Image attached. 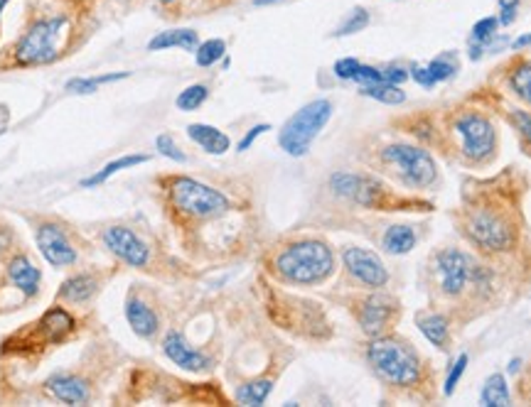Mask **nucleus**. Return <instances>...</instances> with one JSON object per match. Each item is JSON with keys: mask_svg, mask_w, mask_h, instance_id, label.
I'll return each mask as SVG.
<instances>
[{"mask_svg": "<svg viewBox=\"0 0 531 407\" xmlns=\"http://www.w3.org/2000/svg\"><path fill=\"white\" fill-rule=\"evenodd\" d=\"M101 86L96 84L94 77H77V79H69L67 81V91H72V94H79V96H86V94H96Z\"/></svg>", "mask_w": 531, "mask_h": 407, "instance_id": "nucleus-37", "label": "nucleus"}, {"mask_svg": "<svg viewBox=\"0 0 531 407\" xmlns=\"http://www.w3.org/2000/svg\"><path fill=\"white\" fill-rule=\"evenodd\" d=\"M5 275L8 282L17 292H23L27 299H33L40 295V285H43V272L40 268L30 260L27 253H13L5 260Z\"/></svg>", "mask_w": 531, "mask_h": 407, "instance_id": "nucleus-18", "label": "nucleus"}, {"mask_svg": "<svg viewBox=\"0 0 531 407\" xmlns=\"http://www.w3.org/2000/svg\"><path fill=\"white\" fill-rule=\"evenodd\" d=\"M369 20H372V17H369V10L357 5V8H352L350 13H347V17H344L343 23H340V27H337L333 34L334 37H350V34H357L369 25Z\"/></svg>", "mask_w": 531, "mask_h": 407, "instance_id": "nucleus-31", "label": "nucleus"}, {"mask_svg": "<svg viewBox=\"0 0 531 407\" xmlns=\"http://www.w3.org/2000/svg\"><path fill=\"white\" fill-rule=\"evenodd\" d=\"M480 402L488 407H507L512 405V395H509V388H507V381L502 374H492L485 381V388H482Z\"/></svg>", "mask_w": 531, "mask_h": 407, "instance_id": "nucleus-25", "label": "nucleus"}, {"mask_svg": "<svg viewBox=\"0 0 531 407\" xmlns=\"http://www.w3.org/2000/svg\"><path fill=\"white\" fill-rule=\"evenodd\" d=\"M271 391H274V381L271 378H258V381L239 385L237 400H239L241 405H264Z\"/></svg>", "mask_w": 531, "mask_h": 407, "instance_id": "nucleus-27", "label": "nucleus"}, {"mask_svg": "<svg viewBox=\"0 0 531 407\" xmlns=\"http://www.w3.org/2000/svg\"><path fill=\"white\" fill-rule=\"evenodd\" d=\"M224 54H227V43L215 37V40L199 43V47L195 50V62H198V67L209 69L215 67L219 60H224Z\"/></svg>", "mask_w": 531, "mask_h": 407, "instance_id": "nucleus-30", "label": "nucleus"}, {"mask_svg": "<svg viewBox=\"0 0 531 407\" xmlns=\"http://www.w3.org/2000/svg\"><path fill=\"white\" fill-rule=\"evenodd\" d=\"M509 84L515 89V94L531 106V60L519 62V64L512 69Z\"/></svg>", "mask_w": 531, "mask_h": 407, "instance_id": "nucleus-32", "label": "nucleus"}, {"mask_svg": "<svg viewBox=\"0 0 531 407\" xmlns=\"http://www.w3.org/2000/svg\"><path fill=\"white\" fill-rule=\"evenodd\" d=\"M411 79L416 81V84L423 86V89H430V86L438 84L436 79H433V74H430L429 67H413L411 69Z\"/></svg>", "mask_w": 531, "mask_h": 407, "instance_id": "nucleus-43", "label": "nucleus"}, {"mask_svg": "<svg viewBox=\"0 0 531 407\" xmlns=\"http://www.w3.org/2000/svg\"><path fill=\"white\" fill-rule=\"evenodd\" d=\"M330 187L337 196H343L347 202L360 204L367 209L374 206H384L386 189L381 182H377L369 175H360V172H334L330 177Z\"/></svg>", "mask_w": 531, "mask_h": 407, "instance_id": "nucleus-10", "label": "nucleus"}, {"mask_svg": "<svg viewBox=\"0 0 531 407\" xmlns=\"http://www.w3.org/2000/svg\"><path fill=\"white\" fill-rule=\"evenodd\" d=\"M429 69H430V74H433V79H436V81H448V79L455 74V64H450L446 57H438V60L430 62Z\"/></svg>", "mask_w": 531, "mask_h": 407, "instance_id": "nucleus-38", "label": "nucleus"}, {"mask_svg": "<svg viewBox=\"0 0 531 407\" xmlns=\"http://www.w3.org/2000/svg\"><path fill=\"white\" fill-rule=\"evenodd\" d=\"M34 243H37L40 253H43V258L52 265V268L64 270V268L77 265V248H74L67 229L62 226L60 221H40V223L34 226Z\"/></svg>", "mask_w": 531, "mask_h": 407, "instance_id": "nucleus-9", "label": "nucleus"}, {"mask_svg": "<svg viewBox=\"0 0 531 407\" xmlns=\"http://www.w3.org/2000/svg\"><path fill=\"white\" fill-rule=\"evenodd\" d=\"M79 329V317L69 312L67 307L54 305L47 312H43L34 322L23 324L20 329L8 334L0 341V356L3 358H17V361H40L47 356L52 348L67 344L74 339Z\"/></svg>", "mask_w": 531, "mask_h": 407, "instance_id": "nucleus-2", "label": "nucleus"}, {"mask_svg": "<svg viewBox=\"0 0 531 407\" xmlns=\"http://www.w3.org/2000/svg\"><path fill=\"white\" fill-rule=\"evenodd\" d=\"M455 130L463 140V155L472 162H485L495 155L497 133L495 126L480 113H465L455 120Z\"/></svg>", "mask_w": 531, "mask_h": 407, "instance_id": "nucleus-8", "label": "nucleus"}, {"mask_svg": "<svg viewBox=\"0 0 531 407\" xmlns=\"http://www.w3.org/2000/svg\"><path fill=\"white\" fill-rule=\"evenodd\" d=\"M126 319H129L130 329L136 331L140 339H155L158 336V329H160V319H158V314L150 305H148L146 299L136 295V292H129V298H126Z\"/></svg>", "mask_w": 531, "mask_h": 407, "instance_id": "nucleus-20", "label": "nucleus"}, {"mask_svg": "<svg viewBox=\"0 0 531 407\" xmlns=\"http://www.w3.org/2000/svg\"><path fill=\"white\" fill-rule=\"evenodd\" d=\"M381 243L389 253L406 255L411 253V248L416 246V233L409 226H391V229H386Z\"/></svg>", "mask_w": 531, "mask_h": 407, "instance_id": "nucleus-26", "label": "nucleus"}, {"mask_svg": "<svg viewBox=\"0 0 531 407\" xmlns=\"http://www.w3.org/2000/svg\"><path fill=\"white\" fill-rule=\"evenodd\" d=\"M468 236L485 251H507L515 243V231L502 216L492 212H478L468 219Z\"/></svg>", "mask_w": 531, "mask_h": 407, "instance_id": "nucleus-12", "label": "nucleus"}, {"mask_svg": "<svg viewBox=\"0 0 531 407\" xmlns=\"http://www.w3.org/2000/svg\"><path fill=\"white\" fill-rule=\"evenodd\" d=\"M101 241L103 248H109V253L116 255L121 263H126L129 268L146 270L150 265V248L136 231L126 229V226H109L101 233Z\"/></svg>", "mask_w": 531, "mask_h": 407, "instance_id": "nucleus-11", "label": "nucleus"}, {"mask_svg": "<svg viewBox=\"0 0 531 407\" xmlns=\"http://www.w3.org/2000/svg\"><path fill=\"white\" fill-rule=\"evenodd\" d=\"M266 130H271V126H268V123H261V126H254V128H251L249 133H246V136L241 137L239 153H244V150H249L251 145H254V140H256L258 136H264Z\"/></svg>", "mask_w": 531, "mask_h": 407, "instance_id": "nucleus-44", "label": "nucleus"}, {"mask_svg": "<svg viewBox=\"0 0 531 407\" xmlns=\"http://www.w3.org/2000/svg\"><path fill=\"white\" fill-rule=\"evenodd\" d=\"M274 3H281V0H254V5H274Z\"/></svg>", "mask_w": 531, "mask_h": 407, "instance_id": "nucleus-47", "label": "nucleus"}, {"mask_svg": "<svg viewBox=\"0 0 531 407\" xmlns=\"http://www.w3.org/2000/svg\"><path fill=\"white\" fill-rule=\"evenodd\" d=\"M416 324H419L420 334H423L433 346L440 348V351H446L450 329H448V319L443 314H419V317H416Z\"/></svg>", "mask_w": 531, "mask_h": 407, "instance_id": "nucleus-23", "label": "nucleus"}, {"mask_svg": "<svg viewBox=\"0 0 531 407\" xmlns=\"http://www.w3.org/2000/svg\"><path fill=\"white\" fill-rule=\"evenodd\" d=\"M343 263L352 278L357 282H362V285H367V288L379 289L389 282V272H386L381 258H379L377 253L367 251V248H344Z\"/></svg>", "mask_w": 531, "mask_h": 407, "instance_id": "nucleus-14", "label": "nucleus"}, {"mask_svg": "<svg viewBox=\"0 0 531 407\" xmlns=\"http://www.w3.org/2000/svg\"><path fill=\"white\" fill-rule=\"evenodd\" d=\"M524 47H531V33L529 34H522V37H517L515 43H512V50H524Z\"/></svg>", "mask_w": 531, "mask_h": 407, "instance_id": "nucleus-46", "label": "nucleus"}, {"mask_svg": "<svg viewBox=\"0 0 531 407\" xmlns=\"http://www.w3.org/2000/svg\"><path fill=\"white\" fill-rule=\"evenodd\" d=\"M94 34V8L74 0L37 3L27 10L20 34L0 52V71L50 67L77 54Z\"/></svg>", "mask_w": 531, "mask_h": 407, "instance_id": "nucleus-1", "label": "nucleus"}, {"mask_svg": "<svg viewBox=\"0 0 531 407\" xmlns=\"http://www.w3.org/2000/svg\"><path fill=\"white\" fill-rule=\"evenodd\" d=\"M163 189L168 194L170 209L180 219L188 221H209L219 219L232 209L229 199L219 192V189L209 187L205 182L192 177H182V175H172L163 177Z\"/></svg>", "mask_w": 531, "mask_h": 407, "instance_id": "nucleus-4", "label": "nucleus"}, {"mask_svg": "<svg viewBox=\"0 0 531 407\" xmlns=\"http://www.w3.org/2000/svg\"><path fill=\"white\" fill-rule=\"evenodd\" d=\"M333 118V101L317 99V101L305 103L303 109L295 110L291 118L285 120V126L278 133V145L291 157H303L308 155L310 145L315 143L320 130Z\"/></svg>", "mask_w": 531, "mask_h": 407, "instance_id": "nucleus-6", "label": "nucleus"}, {"mask_svg": "<svg viewBox=\"0 0 531 407\" xmlns=\"http://www.w3.org/2000/svg\"><path fill=\"white\" fill-rule=\"evenodd\" d=\"M178 50L195 52L199 47V34L189 27H178V30H165L158 33L155 37L148 40V52H163V50Z\"/></svg>", "mask_w": 531, "mask_h": 407, "instance_id": "nucleus-21", "label": "nucleus"}, {"mask_svg": "<svg viewBox=\"0 0 531 407\" xmlns=\"http://www.w3.org/2000/svg\"><path fill=\"white\" fill-rule=\"evenodd\" d=\"M438 275H440V288L450 298H458L465 289V285L472 280V272H475V265H472L470 255H465L463 251L458 248H448V251H440L436 258Z\"/></svg>", "mask_w": 531, "mask_h": 407, "instance_id": "nucleus-13", "label": "nucleus"}, {"mask_svg": "<svg viewBox=\"0 0 531 407\" xmlns=\"http://www.w3.org/2000/svg\"><path fill=\"white\" fill-rule=\"evenodd\" d=\"M271 268L283 282L320 285L334 272L333 248L317 238H303L283 246L271 260Z\"/></svg>", "mask_w": 531, "mask_h": 407, "instance_id": "nucleus-3", "label": "nucleus"}, {"mask_svg": "<svg viewBox=\"0 0 531 407\" xmlns=\"http://www.w3.org/2000/svg\"><path fill=\"white\" fill-rule=\"evenodd\" d=\"M499 3V25H512L517 20L519 0H497Z\"/></svg>", "mask_w": 531, "mask_h": 407, "instance_id": "nucleus-41", "label": "nucleus"}, {"mask_svg": "<svg viewBox=\"0 0 531 407\" xmlns=\"http://www.w3.org/2000/svg\"><path fill=\"white\" fill-rule=\"evenodd\" d=\"M372 371L389 385H416L420 381V358L406 341L394 336H374L367 348Z\"/></svg>", "mask_w": 531, "mask_h": 407, "instance_id": "nucleus-5", "label": "nucleus"}, {"mask_svg": "<svg viewBox=\"0 0 531 407\" xmlns=\"http://www.w3.org/2000/svg\"><path fill=\"white\" fill-rule=\"evenodd\" d=\"M77 5H84V8H94V0H74Z\"/></svg>", "mask_w": 531, "mask_h": 407, "instance_id": "nucleus-48", "label": "nucleus"}, {"mask_svg": "<svg viewBox=\"0 0 531 407\" xmlns=\"http://www.w3.org/2000/svg\"><path fill=\"white\" fill-rule=\"evenodd\" d=\"M381 160L409 185V187H430L438 177V167L433 157L413 145H389L381 150Z\"/></svg>", "mask_w": 531, "mask_h": 407, "instance_id": "nucleus-7", "label": "nucleus"}, {"mask_svg": "<svg viewBox=\"0 0 531 407\" xmlns=\"http://www.w3.org/2000/svg\"><path fill=\"white\" fill-rule=\"evenodd\" d=\"M155 3H158L163 10H168L170 15H178V10L182 8V3H185V0H155Z\"/></svg>", "mask_w": 531, "mask_h": 407, "instance_id": "nucleus-45", "label": "nucleus"}, {"mask_svg": "<svg viewBox=\"0 0 531 407\" xmlns=\"http://www.w3.org/2000/svg\"><path fill=\"white\" fill-rule=\"evenodd\" d=\"M188 136L192 143H198L205 153L209 155H224L232 147V140L219 128L207 126V123H192L188 126Z\"/></svg>", "mask_w": 531, "mask_h": 407, "instance_id": "nucleus-22", "label": "nucleus"}, {"mask_svg": "<svg viewBox=\"0 0 531 407\" xmlns=\"http://www.w3.org/2000/svg\"><path fill=\"white\" fill-rule=\"evenodd\" d=\"M10 0H0V30H3V10H5V5H8Z\"/></svg>", "mask_w": 531, "mask_h": 407, "instance_id": "nucleus-49", "label": "nucleus"}, {"mask_svg": "<svg viewBox=\"0 0 531 407\" xmlns=\"http://www.w3.org/2000/svg\"><path fill=\"white\" fill-rule=\"evenodd\" d=\"M155 147H158V153L163 155V157H168V160L172 162H188V155L182 153L180 145L175 143V137L170 136V133H160V136L155 137Z\"/></svg>", "mask_w": 531, "mask_h": 407, "instance_id": "nucleus-34", "label": "nucleus"}, {"mask_svg": "<svg viewBox=\"0 0 531 407\" xmlns=\"http://www.w3.org/2000/svg\"><path fill=\"white\" fill-rule=\"evenodd\" d=\"M362 62L354 60V57H344V60H337L334 62V77L337 79H350L354 77V71H357V67H360Z\"/></svg>", "mask_w": 531, "mask_h": 407, "instance_id": "nucleus-40", "label": "nucleus"}, {"mask_svg": "<svg viewBox=\"0 0 531 407\" xmlns=\"http://www.w3.org/2000/svg\"><path fill=\"white\" fill-rule=\"evenodd\" d=\"M209 99V86L207 84H192L188 89H182L180 96L175 99V106L185 113H192V110L202 109Z\"/></svg>", "mask_w": 531, "mask_h": 407, "instance_id": "nucleus-29", "label": "nucleus"}, {"mask_svg": "<svg viewBox=\"0 0 531 407\" xmlns=\"http://www.w3.org/2000/svg\"><path fill=\"white\" fill-rule=\"evenodd\" d=\"M163 354L170 358L172 364L180 365L185 371H192V374H202V371H209L212 368V358L205 356L202 351L192 346L180 331H168L163 339Z\"/></svg>", "mask_w": 531, "mask_h": 407, "instance_id": "nucleus-17", "label": "nucleus"}, {"mask_svg": "<svg viewBox=\"0 0 531 407\" xmlns=\"http://www.w3.org/2000/svg\"><path fill=\"white\" fill-rule=\"evenodd\" d=\"M509 118H512V123L519 130V136L524 137V143L531 145V113H526V110H512Z\"/></svg>", "mask_w": 531, "mask_h": 407, "instance_id": "nucleus-39", "label": "nucleus"}, {"mask_svg": "<svg viewBox=\"0 0 531 407\" xmlns=\"http://www.w3.org/2000/svg\"><path fill=\"white\" fill-rule=\"evenodd\" d=\"M103 278L99 272H74L72 278L60 285L57 302L64 305H86L89 299L96 298V292L101 289Z\"/></svg>", "mask_w": 531, "mask_h": 407, "instance_id": "nucleus-19", "label": "nucleus"}, {"mask_svg": "<svg viewBox=\"0 0 531 407\" xmlns=\"http://www.w3.org/2000/svg\"><path fill=\"white\" fill-rule=\"evenodd\" d=\"M381 74H384V81H389V84H396V86H401L406 79L411 77L406 69L396 67V64H389V67L381 69Z\"/></svg>", "mask_w": 531, "mask_h": 407, "instance_id": "nucleus-42", "label": "nucleus"}, {"mask_svg": "<svg viewBox=\"0 0 531 407\" xmlns=\"http://www.w3.org/2000/svg\"><path fill=\"white\" fill-rule=\"evenodd\" d=\"M43 388L50 398L60 400L64 405H86V402L94 400V385H92V381L79 374H69V371L52 374L43 383Z\"/></svg>", "mask_w": 531, "mask_h": 407, "instance_id": "nucleus-16", "label": "nucleus"}, {"mask_svg": "<svg viewBox=\"0 0 531 407\" xmlns=\"http://www.w3.org/2000/svg\"><path fill=\"white\" fill-rule=\"evenodd\" d=\"M352 81H357V84L362 86L379 84V81H384V74H381V69L369 67V64H360L357 71H354V77H352Z\"/></svg>", "mask_w": 531, "mask_h": 407, "instance_id": "nucleus-36", "label": "nucleus"}, {"mask_svg": "<svg viewBox=\"0 0 531 407\" xmlns=\"http://www.w3.org/2000/svg\"><path fill=\"white\" fill-rule=\"evenodd\" d=\"M519 364H522V361H519V358H515V361L509 364V374H515V371H519Z\"/></svg>", "mask_w": 531, "mask_h": 407, "instance_id": "nucleus-50", "label": "nucleus"}, {"mask_svg": "<svg viewBox=\"0 0 531 407\" xmlns=\"http://www.w3.org/2000/svg\"><path fill=\"white\" fill-rule=\"evenodd\" d=\"M148 160H150L148 155H123L119 160L103 165V170H99L89 179H82V187H99L106 179H111L113 175H119L121 170H130V167H136V165H146Z\"/></svg>", "mask_w": 531, "mask_h": 407, "instance_id": "nucleus-24", "label": "nucleus"}, {"mask_svg": "<svg viewBox=\"0 0 531 407\" xmlns=\"http://www.w3.org/2000/svg\"><path fill=\"white\" fill-rule=\"evenodd\" d=\"M362 96L374 99V101H379V103H386V106H399V103L406 101V94L401 91V86L389 84V81H379V84L362 86Z\"/></svg>", "mask_w": 531, "mask_h": 407, "instance_id": "nucleus-28", "label": "nucleus"}, {"mask_svg": "<svg viewBox=\"0 0 531 407\" xmlns=\"http://www.w3.org/2000/svg\"><path fill=\"white\" fill-rule=\"evenodd\" d=\"M354 314H357V322L367 336H381L391 327L394 317H399V305L384 295H369L357 302Z\"/></svg>", "mask_w": 531, "mask_h": 407, "instance_id": "nucleus-15", "label": "nucleus"}, {"mask_svg": "<svg viewBox=\"0 0 531 407\" xmlns=\"http://www.w3.org/2000/svg\"><path fill=\"white\" fill-rule=\"evenodd\" d=\"M465 368H468V354H460V356H458V361L453 364V368H450V374H448V378H446V388H443V393H446V395H453L455 385H458V383H460V378H463Z\"/></svg>", "mask_w": 531, "mask_h": 407, "instance_id": "nucleus-35", "label": "nucleus"}, {"mask_svg": "<svg viewBox=\"0 0 531 407\" xmlns=\"http://www.w3.org/2000/svg\"><path fill=\"white\" fill-rule=\"evenodd\" d=\"M497 30H499V17H495V15L482 17V20H478V23H475V27H472L470 43L472 44H482V47L488 50L489 43H495V37H497Z\"/></svg>", "mask_w": 531, "mask_h": 407, "instance_id": "nucleus-33", "label": "nucleus"}]
</instances>
